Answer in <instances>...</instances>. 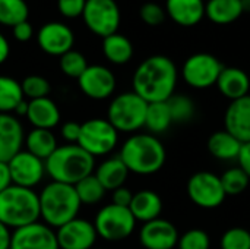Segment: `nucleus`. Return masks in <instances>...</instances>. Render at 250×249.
I'll use <instances>...</instances> for the list:
<instances>
[{"label": "nucleus", "mask_w": 250, "mask_h": 249, "mask_svg": "<svg viewBox=\"0 0 250 249\" xmlns=\"http://www.w3.org/2000/svg\"><path fill=\"white\" fill-rule=\"evenodd\" d=\"M133 91L146 103L167 101L177 85V68L163 54L145 59L133 73Z\"/></svg>", "instance_id": "obj_1"}, {"label": "nucleus", "mask_w": 250, "mask_h": 249, "mask_svg": "<svg viewBox=\"0 0 250 249\" xmlns=\"http://www.w3.org/2000/svg\"><path fill=\"white\" fill-rule=\"evenodd\" d=\"M119 157L129 172L148 176L163 169L167 154L163 142L155 135L135 134L123 142Z\"/></svg>", "instance_id": "obj_2"}, {"label": "nucleus", "mask_w": 250, "mask_h": 249, "mask_svg": "<svg viewBox=\"0 0 250 249\" xmlns=\"http://www.w3.org/2000/svg\"><path fill=\"white\" fill-rule=\"evenodd\" d=\"M44 163L45 173L53 182L73 186L83 178L92 175L95 167V158L78 144L57 147V150Z\"/></svg>", "instance_id": "obj_3"}, {"label": "nucleus", "mask_w": 250, "mask_h": 249, "mask_svg": "<svg viewBox=\"0 0 250 249\" xmlns=\"http://www.w3.org/2000/svg\"><path fill=\"white\" fill-rule=\"evenodd\" d=\"M40 217L51 229H59L63 225L78 217L81 201L73 185L50 182L38 194Z\"/></svg>", "instance_id": "obj_4"}, {"label": "nucleus", "mask_w": 250, "mask_h": 249, "mask_svg": "<svg viewBox=\"0 0 250 249\" xmlns=\"http://www.w3.org/2000/svg\"><path fill=\"white\" fill-rule=\"evenodd\" d=\"M40 219V200L34 189L10 185L0 192V222L16 230Z\"/></svg>", "instance_id": "obj_5"}, {"label": "nucleus", "mask_w": 250, "mask_h": 249, "mask_svg": "<svg viewBox=\"0 0 250 249\" xmlns=\"http://www.w3.org/2000/svg\"><path fill=\"white\" fill-rule=\"evenodd\" d=\"M148 103L135 91L116 95L107 112V120L117 132L132 134L145 126Z\"/></svg>", "instance_id": "obj_6"}, {"label": "nucleus", "mask_w": 250, "mask_h": 249, "mask_svg": "<svg viewBox=\"0 0 250 249\" xmlns=\"http://www.w3.org/2000/svg\"><path fill=\"white\" fill-rule=\"evenodd\" d=\"M136 226V220L127 207L108 204L103 207L94 220L97 235L108 242H119L127 239Z\"/></svg>", "instance_id": "obj_7"}, {"label": "nucleus", "mask_w": 250, "mask_h": 249, "mask_svg": "<svg viewBox=\"0 0 250 249\" xmlns=\"http://www.w3.org/2000/svg\"><path fill=\"white\" fill-rule=\"evenodd\" d=\"M119 142V132L107 119H89L81 125L78 145L94 158L110 154Z\"/></svg>", "instance_id": "obj_8"}, {"label": "nucleus", "mask_w": 250, "mask_h": 249, "mask_svg": "<svg viewBox=\"0 0 250 249\" xmlns=\"http://www.w3.org/2000/svg\"><path fill=\"white\" fill-rule=\"evenodd\" d=\"M82 18L86 28L103 38L116 34L122 21L116 0H86Z\"/></svg>", "instance_id": "obj_9"}, {"label": "nucleus", "mask_w": 250, "mask_h": 249, "mask_svg": "<svg viewBox=\"0 0 250 249\" xmlns=\"http://www.w3.org/2000/svg\"><path fill=\"white\" fill-rule=\"evenodd\" d=\"M223 63L209 53H195L186 59L182 68L185 82L196 90L214 87L223 70Z\"/></svg>", "instance_id": "obj_10"}, {"label": "nucleus", "mask_w": 250, "mask_h": 249, "mask_svg": "<svg viewBox=\"0 0 250 249\" xmlns=\"http://www.w3.org/2000/svg\"><path fill=\"white\" fill-rule=\"evenodd\" d=\"M188 195L195 205L205 210L220 207L227 197L220 176L211 172L192 175L188 181Z\"/></svg>", "instance_id": "obj_11"}, {"label": "nucleus", "mask_w": 250, "mask_h": 249, "mask_svg": "<svg viewBox=\"0 0 250 249\" xmlns=\"http://www.w3.org/2000/svg\"><path fill=\"white\" fill-rule=\"evenodd\" d=\"M7 166L12 183L28 189H34L47 175L45 163L26 150H21L15 157H12L7 161Z\"/></svg>", "instance_id": "obj_12"}, {"label": "nucleus", "mask_w": 250, "mask_h": 249, "mask_svg": "<svg viewBox=\"0 0 250 249\" xmlns=\"http://www.w3.org/2000/svg\"><path fill=\"white\" fill-rule=\"evenodd\" d=\"M10 249H60L56 232L45 223H31L12 232Z\"/></svg>", "instance_id": "obj_13"}, {"label": "nucleus", "mask_w": 250, "mask_h": 249, "mask_svg": "<svg viewBox=\"0 0 250 249\" xmlns=\"http://www.w3.org/2000/svg\"><path fill=\"white\" fill-rule=\"evenodd\" d=\"M37 43L44 53L60 57L73 50L75 34L63 22H47L38 29Z\"/></svg>", "instance_id": "obj_14"}, {"label": "nucleus", "mask_w": 250, "mask_h": 249, "mask_svg": "<svg viewBox=\"0 0 250 249\" xmlns=\"http://www.w3.org/2000/svg\"><path fill=\"white\" fill-rule=\"evenodd\" d=\"M78 85L88 98L105 100L116 90V76L108 68L92 65L78 78Z\"/></svg>", "instance_id": "obj_15"}, {"label": "nucleus", "mask_w": 250, "mask_h": 249, "mask_svg": "<svg viewBox=\"0 0 250 249\" xmlns=\"http://www.w3.org/2000/svg\"><path fill=\"white\" fill-rule=\"evenodd\" d=\"M60 249H92L97 242L94 223L85 219H73L56 232Z\"/></svg>", "instance_id": "obj_16"}, {"label": "nucleus", "mask_w": 250, "mask_h": 249, "mask_svg": "<svg viewBox=\"0 0 250 249\" xmlns=\"http://www.w3.org/2000/svg\"><path fill=\"white\" fill-rule=\"evenodd\" d=\"M179 238L176 226L164 219L144 223L139 232V242L145 249H174L177 248Z\"/></svg>", "instance_id": "obj_17"}, {"label": "nucleus", "mask_w": 250, "mask_h": 249, "mask_svg": "<svg viewBox=\"0 0 250 249\" xmlns=\"http://www.w3.org/2000/svg\"><path fill=\"white\" fill-rule=\"evenodd\" d=\"M25 142L23 128L15 114L0 113V161L7 163Z\"/></svg>", "instance_id": "obj_18"}, {"label": "nucleus", "mask_w": 250, "mask_h": 249, "mask_svg": "<svg viewBox=\"0 0 250 249\" xmlns=\"http://www.w3.org/2000/svg\"><path fill=\"white\" fill-rule=\"evenodd\" d=\"M224 126L242 144L250 142V95L230 103L224 114Z\"/></svg>", "instance_id": "obj_19"}, {"label": "nucleus", "mask_w": 250, "mask_h": 249, "mask_svg": "<svg viewBox=\"0 0 250 249\" xmlns=\"http://www.w3.org/2000/svg\"><path fill=\"white\" fill-rule=\"evenodd\" d=\"M166 13L180 26L198 25L205 18L204 0H166Z\"/></svg>", "instance_id": "obj_20"}, {"label": "nucleus", "mask_w": 250, "mask_h": 249, "mask_svg": "<svg viewBox=\"0 0 250 249\" xmlns=\"http://www.w3.org/2000/svg\"><path fill=\"white\" fill-rule=\"evenodd\" d=\"M26 119L37 129L51 131L60 122V110H59L57 104L48 97L29 100L28 110H26Z\"/></svg>", "instance_id": "obj_21"}, {"label": "nucleus", "mask_w": 250, "mask_h": 249, "mask_svg": "<svg viewBox=\"0 0 250 249\" xmlns=\"http://www.w3.org/2000/svg\"><path fill=\"white\" fill-rule=\"evenodd\" d=\"M215 85L218 87L220 92L226 98H229L230 101H234V100L249 95L250 78L240 68H234V66L223 68Z\"/></svg>", "instance_id": "obj_22"}, {"label": "nucleus", "mask_w": 250, "mask_h": 249, "mask_svg": "<svg viewBox=\"0 0 250 249\" xmlns=\"http://www.w3.org/2000/svg\"><path fill=\"white\" fill-rule=\"evenodd\" d=\"M129 210L136 222L148 223L155 219H160V214L163 211V201L157 192L144 189L133 194Z\"/></svg>", "instance_id": "obj_23"}, {"label": "nucleus", "mask_w": 250, "mask_h": 249, "mask_svg": "<svg viewBox=\"0 0 250 249\" xmlns=\"http://www.w3.org/2000/svg\"><path fill=\"white\" fill-rule=\"evenodd\" d=\"M129 170L122 161V158L117 157H110L105 161H103L97 170H95V178L100 181V183L104 186L105 191H114L120 186H125V182L129 176Z\"/></svg>", "instance_id": "obj_24"}, {"label": "nucleus", "mask_w": 250, "mask_h": 249, "mask_svg": "<svg viewBox=\"0 0 250 249\" xmlns=\"http://www.w3.org/2000/svg\"><path fill=\"white\" fill-rule=\"evenodd\" d=\"M242 0H208L205 3V16L217 25H229L243 15Z\"/></svg>", "instance_id": "obj_25"}, {"label": "nucleus", "mask_w": 250, "mask_h": 249, "mask_svg": "<svg viewBox=\"0 0 250 249\" xmlns=\"http://www.w3.org/2000/svg\"><path fill=\"white\" fill-rule=\"evenodd\" d=\"M240 148H242V142L226 129L214 132L208 139V151L214 158L223 161L237 160Z\"/></svg>", "instance_id": "obj_26"}, {"label": "nucleus", "mask_w": 250, "mask_h": 249, "mask_svg": "<svg viewBox=\"0 0 250 249\" xmlns=\"http://www.w3.org/2000/svg\"><path fill=\"white\" fill-rule=\"evenodd\" d=\"M25 145L28 153L34 154L42 161H45L59 147L57 139L51 131L37 128L28 132V135L25 136Z\"/></svg>", "instance_id": "obj_27"}, {"label": "nucleus", "mask_w": 250, "mask_h": 249, "mask_svg": "<svg viewBox=\"0 0 250 249\" xmlns=\"http://www.w3.org/2000/svg\"><path fill=\"white\" fill-rule=\"evenodd\" d=\"M103 53L113 65H125L133 56V45L130 40L119 32L103 38Z\"/></svg>", "instance_id": "obj_28"}, {"label": "nucleus", "mask_w": 250, "mask_h": 249, "mask_svg": "<svg viewBox=\"0 0 250 249\" xmlns=\"http://www.w3.org/2000/svg\"><path fill=\"white\" fill-rule=\"evenodd\" d=\"M171 125H173V117H171L167 101L148 103L146 116H145V128L152 135L166 132Z\"/></svg>", "instance_id": "obj_29"}, {"label": "nucleus", "mask_w": 250, "mask_h": 249, "mask_svg": "<svg viewBox=\"0 0 250 249\" xmlns=\"http://www.w3.org/2000/svg\"><path fill=\"white\" fill-rule=\"evenodd\" d=\"M23 100L21 82L10 76L0 75V113L12 114Z\"/></svg>", "instance_id": "obj_30"}, {"label": "nucleus", "mask_w": 250, "mask_h": 249, "mask_svg": "<svg viewBox=\"0 0 250 249\" xmlns=\"http://www.w3.org/2000/svg\"><path fill=\"white\" fill-rule=\"evenodd\" d=\"M29 7L25 0H0V23L4 26H15L28 21Z\"/></svg>", "instance_id": "obj_31"}, {"label": "nucleus", "mask_w": 250, "mask_h": 249, "mask_svg": "<svg viewBox=\"0 0 250 249\" xmlns=\"http://www.w3.org/2000/svg\"><path fill=\"white\" fill-rule=\"evenodd\" d=\"M75 191L78 194V198L81 201V204L83 205H94L98 204L100 201H103L104 195H105V189L104 186L100 183V181L95 178V175H89L86 178H83L81 182H78L75 185Z\"/></svg>", "instance_id": "obj_32"}, {"label": "nucleus", "mask_w": 250, "mask_h": 249, "mask_svg": "<svg viewBox=\"0 0 250 249\" xmlns=\"http://www.w3.org/2000/svg\"><path fill=\"white\" fill-rule=\"evenodd\" d=\"M167 104L170 107L173 123H188L195 117L196 113L195 101L185 94H173L167 100Z\"/></svg>", "instance_id": "obj_33"}, {"label": "nucleus", "mask_w": 250, "mask_h": 249, "mask_svg": "<svg viewBox=\"0 0 250 249\" xmlns=\"http://www.w3.org/2000/svg\"><path fill=\"white\" fill-rule=\"evenodd\" d=\"M226 195H240L243 194L250 183L249 176L240 167H231L220 176Z\"/></svg>", "instance_id": "obj_34"}, {"label": "nucleus", "mask_w": 250, "mask_h": 249, "mask_svg": "<svg viewBox=\"0 0 250 249\" xmlns=\"http://www.w3.org/2000/svg\"><path fill=\"white\" fill-rule=\"evenodd\" d=\"M88 66L89 65L81 51L70 50V51L64 53L63 56H60V69L69 78L78 79L86 70Z\"/></svg>", "instance_id": "obj_35"}, {"label": "nucleus", "mask_w": 250, "mask_h": 249, "mask_svg": "<svg viewBox=\"0 0 250 249\" xmlns=\"http://www.w3.org/2000/svg\"><path fill=\"white\" fill-rule=\"evenodd\" d=\"M21 87H22L23 97H28L29 100L48 97L51 91L50 82L44 76H40V75H29L23 78V81L21 82Z\"/></svg>", "instance_id": "obj_36"}, {"label": "nucleus", "mask_w": 250, "mask_h": 249, "mask_svg": "<svg viewBox=\"0 0 250 249\" xmlns=\"http://www.w3.org/2000/svg\"><path fill=\"white\" fill-rule=\"evenodd\" d=\"M221 249H250V232L243 227H231L220 241Z\"/></svg>", "instance_id": "obj_37"}, {"label": "nucleus", "mask_w": 250, "mask_h": 249, "mask_svg": "<svg viewBox=\"0 0 250 249\" xmlns=\"http://www.w3.org/2000/svg\"><path fill=\"white\" fill-rule=\"evenodd\" d=\"M179 249H209L211 239L209 235L202 229H190L185 232L177 242Z\"/></svg>", "instance_id": "obj_38"}, {"label": "nucleus", "mask_w": 250, "mask_h": 249, "mask_svg": "<svg viewBox=\"0 0 250 249\" xmlns=\"http://www.w3.org/2000/svg\"><path fill=\"white\" fill-rule=\"evenodd\" d=\"M139 16L146 25L157 26V25H161L166 21L167 13H166V9L161 4L154 3V1H146V3H144L141 6Z\"/></svg>", "instance_id": "obj_39"}, {"label": "nucleus", "mask_w": 250, "mask_h": 249, "mask_svg": "<svg viewBox=\"0 0 250 249\" xmlns=\"http://www.w3.org/2000/svg\"><path fill=\"white\" fill-rule=\"evenodd\" d=\"M86 0H57L59 12L69 19L82 16Z\"/></svg>", "instance_id": "obj_40"}, {"label": "nucleus", "mask_w": 250, "mask_h": 249, "mask_svg": "<svg viewBox=\"0 0 250 249\" xmlns=\"http://www.w3.org/2000/svg\"><path fill=\"white\" fill-rule=\"evenodd\" d=\"M62 138L69 144H78L81 135V123L78 122H66L62 126Z\"/></svg>", "instance_id": "obj_41"}, {"label": "nucleus", "mask_w": 250, "mask_h": 249, "mask_svg": "<svg viewBox=\"0 0 250 249\" xmlns=\"http://www.w3.org/2000/svg\"><path fill=\"white\" fill-rule=\"evenodd\" d=\"M132 198H133V194L126 186H120V188L114 189L113 191V197H111L113 204L120 205V207H127V208H129V205L132 203Z\"/></svg>", "instance_id": "obj_42"}, {"label": "nucleus", "mask_w": 250, "mask_h": 249, "mask_svg": "<svg viewBox=\"0 0 250 249\" xmlns=\"http://www.w3.org/2000/svg\"><path fill=\"white\" fill-rule=\"evenodd\" d=\"M32 35H34V28L28 21H23L13 26V37L21 43L29 41L32 38Z\"/></svg>", "instance_id": "obj_43"}, {"label": "nucleus", "mask_w": 250, "mask_h": 249, "mask_svg": "<svg viewBox=\"0 0 250 249\" xmlns=\"http://www.w3.org/2000/svg\"><path fill=\"white\" fill-rule=\"evenodd\" d=\"M237 161H239V167L249 176L250 179V142L242 144Z\"/></svg>", "instance_id": "obj_44"}, {"label": "nucleus", "mask_w": 250, "mask_h": 249, "mask_svg": "<svg viewBox=\"0 0 250 249\" xmlns=\"http://www.w3.org/2000/svg\"><path fill=\"white\" fill-rule=\"evenodd\" d=\"M12 183V178H10V170L7 163L0 161V192H3L4 189H7Z\"/></svg>", "instance_id": "obj_45"}, {"label": "nucleus", "mask_w": 250, "mask_h": 249, "mask_svg": "<svg viewBox=\"0 0 250 249\" xmlns=\"http://www.w3.org/2000/svg\"><path fill=\"white\" fill-rule=\"evenodd\" d=\"M12 245V229L0 222V249H10Z\"/></svg>", "instance_id": "obj_46"}, {"label": "nucleus", "mask_w": 250, "mask_h": 249, "mask_svg": "<svg viewBox=\"0 0 250 249\" xmlns=\"http://www.w3.org/2000/svg\"><path fill=\"white\" fill-rule=\"evenodd\" d=\"M9 54H10V45H9V41H7V38L0 32V65H1V63H4V62L7 60Z\"/></svg>", "instance_id": "obj_47"}, {"label": "nucleus", "mask_w": 250, "mask_h": 249, "mask_svg": "<svg viewBox=\"0 0 250 249\" xmlns=\"http://www.w3.org/2000/svg\"><path fill=\"white\" fill-rule=\"evenodd\" d=\"M26 110H28V101H25V100H22L19 104H18V107L15 109V116H26Z\"/></svg>", "instance_id": "obj_48"}, {"label": "nucleus", "mask_w": 250, "mask_h": 249, "mask_svg": "<svg viewBox=\"0 0 250 249\" xmlns=\"http://www.w3.org/2000/svg\"><path fill=\"white\" fill-rule=\"evenodd\" d=\"M243 4V12H250V0H242Z\"/></svg>", "instance_id": "obj_49"}, {"label": "nucleus", "mask_w": 250, "mask_h": 249, "mask_svg": "<svg viewBox=\"0 0 250 249\" xmlns=\"http://www.w3.org/2000/svg\"><path fill=\"white\" fill-rule=\"evenodd\" d=\"M92 249H101V248H92Z\"/></svg>", "instance_id": "obj_50"}]
</instances>
